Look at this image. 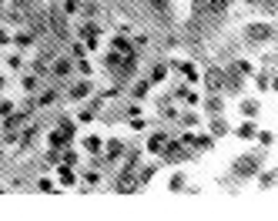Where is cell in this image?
I'll return each instance as SVG.
<instances>
[{
    "label": "cell",
    "instance_id": "cell-1",
    "mask_svg": "<svg viewBox=\"0 0 278 221\" xmlns=\"http://www.w3.org/2000/svg\"><path fill=\"white\" fill-rule=\"evenodd\" d=\"M161 158H164L168 164H184V161H188L191 154H188V151H184V148H181L178 141H168V148L161 151Z\"/></svg>",
    "mask_w": 278,
    "mask_h": 221
},
{
    "label": "cell",
    "instance_id": "cell-2",
    "mask_svg": "<svg viewBox=\"0 0 278 221\" xmlns=\"http://www.w3.org/2000/svg\"><path fill=\"white\" fill-rule=\"evenodd\" d=\"M235 174H238V178H252V174H258V158L241 154V158L235 161Z\"/></svg>",
    "mask_w": 278,
    "mask_h": 221
},
{
    "label": "cell",
    "instance_id": "cell-3",
    "mask_svg": "<svg viewBox=\"0 0 278 221\" xmlns=\"http://www.w3.org/2000/svg\"><path fill=\"white\" fill-rule=\"evenodd\" d=\"M80 40L88 44V50H97V40H101V24H80Z\"/></svg>",
    "mask_w": 278,
    "mask_h": 221
},
{
    "label": "cell",
    "instance_id": "cell-4",
    "mask_svg": "<svg viewBox=\"0 0 278 221\" xmlns=\"http://www.w3.org/2000/svg\"><path fill=\"white\" fill-rule=\"evenodd\" d=\"M168 141H171V131H154V134L148 137V151H151V154H161V151L168 148Z\"/></svg>",
    "mask_w": 278,
    "mask_h": 221
},
{
    "label": "cell",
    "instance_id": "cell-5",
    "mask_svg": "<svg viewBox=\"0 0 278 221\" xmlns=\"http://www.w3.org/2000/svg\"><path fill=\"white\" fill-rule=\"evenodd\" d=\"M91 91H94L91 77H80L77 84H71V101H84V97H91Z\"/></svg>",
    "mask_w": 278,
    "mask_h": 221
},
{
    "label": "cell",
    "instance_id": "cell-6",
    "mask_svg": "<svg viewBox=\"0 0 278 221\" xmlns=\"http://www.w3.org/2000/svg\"><path fill=\"white\" fill-rule=\"evenodd\" d=\"M235 134H238L241 141H255V137H258V124H255V118H248L245 124H238V127H235Z\"/></svg>",
    "mask_w": 278,
    "mask_h": 221
},
{
    "label": "cell",
    "instance_id": "cell-7",
    "mask_svg": "<svg viewBox=\"0 0 278 221\" xmlns=\"http://www.w3.org/2000/svg\"><path fill=\"white\" fill-rule=\"evenodd\" d=\"M171 67H178V71H181L184 74V80H188V84H198V67H194V64H188V61H175V64H171Z\"/></svg>",
    "mask_w": 278,
    "mask_h": 221
},
{
    "label": "cell",
    "instance_id": "cell-8",
    "mask_svg": "<svg viewBox=\"0 0 278 221\" xmlns=\"http://www.w3.org/2000/svg\"><path fill=\"white\" fill-rule=\"evenodd\" d=\"M205 84H208V87H211V91H215V94H218V91H221V87H225V74L218 71V67H211V71L205 74Z\"/></svg>",
    "mask_w": 278,
    "mask_h": 221
},
{
    "label": "cell",
    "instance_id": "cell-9",
    "mask_svg": "<svg viewBox=\"0 0 278 221\" xmlns=\"http://www.w3.org/2000/svg\"><path fill=\"white\" fill-rule=\"evenodd\" d=\"M118 154H124V144H121L118 137H111V141L104 144V158H107V161H118Z\"/></svg>",
    "mask_w": 278,
    "mask_h": 221
},
{
    "label": "cell",
    "instance_id": "cell-10",
    "mask_svg": "<svg viewBox=\"0 0 278 221\" xmlns=\"http://www.w3.org/2000/svg\"><path fill=\"white\" fill-rule=\"evenodd\" d=\"M47 144H50V148H67V144H71V137L57 127V131H50V134H47Z\"/></svg>",
    "mask_w": 278,
    "mask_h": 221
},
{
    "label": "cell",
    "instance_id": "cell-11",
    "mask_svg": "<svg viewBox=\"0 0 278 221\" xmlns=\"http://www.w3.org/2000/svg\"><path fill=\"white\" fill-rule=\"evenodd\" d=\"M84 151H88V154H101V151H104V141L97 134H88V137H84Z\"/></svg>",
    "mask_w": 278,
    "mask_h": 221
},
{
    "label": "cell",
    "instance_id": "cell-12",
    "mask_svg": "<svg viewBox=\"0 0 278 221\" xmlns=\"http://www.w3.org/2000/svg\"><path fill=\"white\" fill-rule=\"evenodd\" d=\"M238 107H241V114H245V118H255V114H258V110H262V104L255 101V97H245V101H241Z\"/></svg>",
    "mask_w": 278,
    "mask_h": 221
},
{
    "label": "cell",
    "instance_id": "cell-13",
    "mask_svg": "<svg viewBox=\"0 0 278 221\" xmlns=\"http://www.w3.org/2000/svg\"><path fill=\"white\" fill-rule=\"evenodd\" d=\"M211 134L215 137H225V134H231V127H228V121L221 118V114H218L215 121H211Z\"/></svg>",
    "mask_w": 278,
    "mask_h": 221
},
{
    "label": "cell",
    "instance_id": "cell-14",
    "mask_svg": "<svg viewBox=\"0 0 278 221\" xmlns=\"http://www.w3.org/2000/svg\"><path fill=\"white\" fill-rule=\"evenodd\" d=\"M111 50H114V54H121V57H127V54H131L134 47H131V44H127L124 37H118V34H114V40H111Z\"/></svg>",
    "mask_w": 278,
    "mask_h": 221
},
{
    "label": "cell",
    "instance_id": "cell-15",
    "mask_svg": "<svg viewBox=\"0 0 278 221\" xmlns=\"http://www.w3.org/2000/svg\"><path fill=\"white\" fill-rule=\"evenodd\" d=\"M54 74H57V77H71V74H74V64L67 61V57H61V61L54 64Z\"/></svg>",
    "mask_w": 278,
    "mask_h": 221
},
{
    "label": "cell",
    "instance_id": "cell-16",
    "mask_svg": "<svg viewBox=\"0 0 278 221\" xmlns=\"http://www.w3.org/2000/svg\"><path fill=\"white\" fill-rule=\"evenodd\" d=\"M248 37H252V40H265V37H271V27H268V24L248 27Z\"/></svg>",
    "mask_w": 278,
    "mask_h": 221
},
{
    "label": "cell",
    "instance_id": "cell-17",
    "mask_svg": "<svg viewBox=\"0 0 278 221\" xmlns=\"http://www.w3.org/2000/svg\"><path fill=\"white\" fill-rule=\"evenodd\" d=\"M57 184H64V188H71V184H74V171H71V164H67V168L61 164V171H57Z\"/></svg>",
    "mask_w": 278,
    "mask_h": 221
},
{
    "label": "cell",
    "instance_id": "cell-18",
    "mask_svg": "<svg viewBox=\"0 0 278 221\" xmlns=\"http://www.w3.org/2000/svg\"><path fill=\"white\" fill-rule=\"evenodd\" d=\"M194 148H198V151H211V148H215V134H198V137H194Z\"/></svg>",
    "mask_w": 278,
    "mask_h": 221
},
{
    "label": "cell",
    "instance_id": "cell-19",
    "mask_svg": "<svg viewBox=\"0 0 278 221\" xmlns=\"http://www.w3.org/2000/svg\"><path fill=\"white\" fill-rule=\"evenodd\" d=\"M205 110H208V114H215V118H218V114H221V97H218V94H211V97H208V101H205Z\"/></svg>",
    "mask_w": 278,
    "mask_h": 221
},
{
    "label": "cell",
    "instance_id": "cell-20",
    "mask_svg": "<svg viewBox=\"0 0 278 221\" xmlns=\"http://www.w3.org/2000/svg\"><path fill=\"white\" fill-rule=\"evenodd\" d=\"M97 118V104H88V107H80V114H77V121H84V124H88V121H94Z\"/></svg>",
    "mask_w": 278,
    "mask_h": 221
},
{
    "label": "cell",
    "instance_id": "cell-21",
    "mask_svg": "<svg viewBox=\"0 0 278 221\" xmlns=\"http://www.w3.org/2000/svg\"><path fill=\"white\" fill-rule=\"evenodd\" d=\"M57 127H61L64 134H67V137H71V141H74V134H77V124H74L71 118H61V124H57Z\"/></svg>",
    "mask_w": 278,
    "mask_h": 221
},
{
    "label": "cell",
    "instance_id": "cell-22",
    "mask_svg": "<svg viewBox=\"0 0 278 221\" xmlns=\"http://www.w3.org/2000/svg\"><path fill=\"white\" fill-rule=\"evenodd\" d=\"M164 77H168V64H158V67L151 71V84H161Z\"/></svg>",
    "mask_w": 278,
    "mask_h": 221
},
{
    "label": "cell",
    "instance_id": "cell-23",
    "mask_svg": "<svg viewBox=\"0 0 278 221\" xmlns=\"http://www.w3.org/2000/svg\"><path fill=\"white\" fill-rule=\"evenodd\" d=\"M148 91H151V80H137L131 94H134V97H148Z\"/></svg>",
    "mask_w": 278,
    "mask_h": 221
},
{
    "label": "cell",
    "instance_id": "cell-24",
    "mask_svg": "<svg viewBox=\"0 0 278 221\" xmlns=\"http://www.w3.org/2000/svg\"><path fill=\"white\" fill-rule=\"evenodd\" d=\"M50 24H54V34H67V24L61 20V14H50Z\"/></svg>",
    "mask_w": 278,
    "mask_h": 221
},
{
    "label": "cell",
    "instance_id": "cell-25",
    "mask_svg": "<svg viewBox=\"0 0 278 221\" xmlns=\"http://www.w3.org/2000/svg\"><path fill=\"white\" fill-rule=\"evenodd\" d=\"M168 188H171V191H181V188H184V174H171Z\"/></svg>",
    "mask_w": 278,
    "mask_h": 221
},
{
    "label": "cell",
    "instance_id": "cell-26",
    "mask_svg": "<svg viewBox=\"0 0 278 221\" xmlns=\"http://www.w3.org/2000/svg\"><path fill=\"white\" fill-rule=\"evenodd\" d=\"M37 188H40V191H47V195H54V191H57V184L50 181V178H40V181H37Z\"/></svg>",
    "mask_w": 278,
    "mask_h": 221
},
{
    "label": "cell",
    "instance_id": "cell-27",
    "mask_svg": "<svg viewBox=\"0 0 278 221\" xmlns=\"http://www.w3.org/2000/svg\"><path fill=\"white\" fill-rule=\"evenodd\" d=\"M154 178V168H141V174H137V184H148Z\"/></svg>",
    "mask_w": 278,
    "mask_h": 221
},
{
    "label": "cell",
    "instance_id": "cell-28",
    "mask_svg": "<svg viewBox=\"0 0 278 221\" xmlns=\"http://www.w3.org/2000/svg\"><path fill=\"white\" fill-rule=\"evenodd\" d=\"M71 54L74 57H88V44H84V40H77V44L71 47Z\"/></svg>",
    "mask_w": 278,
    "mask_h": 221
},
{
    "label": "cell",
    "instance_id": "cell-29",
    "mask_svg": "<svg viewBox=\"0 0 278 221\" xmlns=\"http://www.w3.org/2000/svg\"><path fill=\"white\" fill-rule=\"evenodd\" d=\"M17 47H31V44H34V37H31V34H17Z\"/></svg>",
    "mask_w": 278,
    "mask_h": 221
},
{
    "label": "cell",
    "instance_id": "cell-30",
    "mask_svg": "<svg viewBox=\"0 0 278 221\" xmlns=\"http://www.w3.org/2000/svg\"><path fill=\"white\" fill-rule=\"evenodd\" d=\"M77 161H80V154H77V151H64V164H77Z\"/></svg>",
    "mask_w": 278,
    "mask_h": 221
},
{
    "label": "cell",
    "instance_id": "cell-31",
    "mask_svg": "<svg viewBox=\"0 0 278 221\" xmlns=\"http://www.w3.org/2000/svg\"><path fill=\"white\" fill-rule=\"evenodd\" d=\"M77 71L84 74V77H91V74H94V67H91V61H84V57H80V64H77Z\"/></svg>",
    "mask_w": 278,
    "mask_h": 221
},
{
    "label": "cell",
    "instance_id": "cell-32",
    "mask_svg": "<svg viewBox=\"0 0 278 221\" xmlns=\"http://www.w3.org/2000/svg\"><path fill=\"white\" fill-rule=\"evenodd\" d=\"M228 4H231V0H211V10H215V14H225Z\"/></svg>",
    "mask_w": 278,
    "mask_h": 221
},
{
    "label": "cell",
    "instance_id": "cell-33",
    "mask_svg": "<svg viewBox=\"0 0 278 221\" xmlns=\"http://www.w3.org/2000/svg\"><path fill=\"white\" fill-rule=\"evenodd\" d=\"M54 101H57V94H54V91H47V94H40V107H50Z\"/></svg>",
    "mask_w": 278,
    "mask_h": 221
},
{
    "label": "cell",
    "instance_id": "cell-34",
    "mask_svg": "<svg viewBox=\"0 0 278 221\" xmlns=\"http://www.w3.org/2000/svg\"><path fill=\"white\" fill-rule=\"evenodd\" d=\"M255 84L262 87V91H268V87H271V80H268V74H258V77H255Z\"/></svg>",
    "mask_w": 278,
    "mask_h": 221
},
{
    "label": "cell",
    "instance_id": "cell-35",
    "mask_svg": "<svg viewBox=\"0 0 278 221\" xmlns=\"http://www.w3.org/2000/svg\"><path fill=\"white\" fill-rule=\"evenodd\" d=\"M34 87H37V74H27V77H24V91H34Z\"/></svg>",
    "mask_w": 278,
    "mask_h": 221
},
{
    "label": "cell",
    "instance_id": "cell-36",
    "mask_svg": "<svg viewBox=\"0 0 278 221\" xmlns=\"http://www.w3.org/2000/svg\"><path fill=\"white\" fill-rule=\"evenodd\" d=\"M151 7L158 10V14H168V0H151Z\"/></svg>",
    "mask_w": 278,
    "mask_h": 221
},
{
    "label": "cell",
    "instance_id": "cell-37",
    "mask_svg": "<svg viewBox=\"0 0 278 221\" xmlns=\"http://www.w3.org/2000/svg\"><path fill=\"white\" fill-rule=\"evenodd\" d=\"M235 71H238V74H252V64H248V61H238V64H235Z\"/></svg>",
    "mask_w": 278,
    "mask_h": 221
},
{
    "label": "cell",
    "instance_id": "cell-38",
    "mask_svg": "<svg viewBox=\"0 0 278 221\" xmlns=\"http://www.w3.org/2000/svg\"><path fill=\"white\" fill-rule=\"evenodd\" d=\"M77 7H80L77 0H64V10H67V14H77Z\"/></svg>",
    "mask_w": 278,
    "mask_h": 221
},
{
    "label": "cell",
    "instance_id": "cell-39",
    "mask_svg": "<svg viewBox=\"0 0 278 221\" xmlns=\"http://www.w3.org/2000/svg\"><path fill=\"white\" fill-rule=\"evenodd\" d=\"M0 114H4V118H7V114H14V104H10V101H0Z\"/></svg>",
    "mask_w": 278,
    "mask_h": 221
},
{
    "label": "cell",
    "instance_id": "cell-40",
    "mask_svg": "<svg viewBox=\"0 0 278 221\" xmlns=\"http://www.w3.org/2000/svg\"><path fill=\"white\" fill-rule=\"evenodd\" d=\"M10 40H14V37H10V31H7V27H0V47H4V44H10Z\"/></svg>",
    "mask_w": 278,
    "mask_h": 221
},
{
    "label": "cell",
    "instance_id": "cell-41",
    "mask_svg": "<svg viewBox=\"0 0 278 221\" xmlns=\"http://www.w3.org/2000/svg\"><path fill=\"white\" fill-rule=\"evenodd\" d=\"M258 141H262V144H271V141H275V137H271L268 131H262V127H258Z\"/></svg>",
    "mask_w": 278,
    "mask_h": 221
},
{
    "label": "cell",
    "instance_id": "cell-42",
    "mask_svg": "<svg viewBox=\"0 0 278 221\" xmlns=\"http://www.w3.org/2000/svg\"><path fill=\"white\" fill-rule=\"evenodd\" d=\"M97 181H101V174H97V171H88V184H91V188H94Z\"/></svg>",
    "mask_w": 278,
    "mask_h": 221
},
{
    "label": "cell",
    "instance_id": "cell-43",
    "mask_svg": "<svg viewBox=\"0 0 278 221\" xmlns=\"http://www.w3.org/2000/svg\"><path fill=\"white\" fill-rule=\"evenodd\" d=\"M191 7H194V10H205V7H208V0H191Z\"/></svg>",
    "mask_w": 278,
    "mask_h": 221
},
{
    "label": "cell",
    "instance_id": "cell-44",
    "mask_svg": "<svg viewBox=\"0 0 278 221\" xmlns=\"http://www.w3.org/2000/svg\"><path fill=\"white\" fill-rule=\"evenodd\" d=\"M271 91H278V77H275V80H271Z\"/></svg>",
    "mask_w": 278,
    "mask_h": 221
},
{
    "label": "cell",
    "instance_id": "cell-45",
    "mask_svg": "<svg viewBox=\"0 0 278 221\" xmlns=\"http://www.w3.org/2000/svg\"><path fill=\"white\" fill-rule=\"evenodd\" d=\"M0 87H4V74H0Z\"/></svg>",
    "mask_w": 278,
    "mask_h": 221
},
{
    "label": "cell",
    "instance_id": "cell-46",
    "mask_svg": "<svg viewBox=\"0 0 278 221\" xmlns=\"http://www.w3.org/2000/svg\"><path fill=\"white\" fill-rule=\"evenodd\" d=\"M0 17H4V10H0Z\"/></svg>",
    "mask_w": 278,
    "mask_h": 221
},
{
    "label": "cell",
    "instance_id": "cell-47",
    "mask_svg": "<svg viewBox=\"0 0 278 221\" xmlns=\"http://www.w3.org/2000/svg\"><path fill=\"white\" fill-rule=\"evenodd\" d=\"M0 4H4V0H0Z\"/></svg>",
    "mask_w": 278,
    "mask_h": 221
}]
</instances>
